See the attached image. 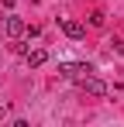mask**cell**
<instances>
[{"instance_id": "6da1fadb", "label": "cell", "mask_w": 124, "mask_h": 127, "mask_svg": "<svg viewBox=\"0 0 124 127\" xmlns=\"http://www.w3.org/2000/svg\"><path fill=\"white\" fill-rule=\"evenodd\" d=\"M59 72L65 76V79H83V76H90V65L86 62H62Z\"/></svg>"}, {"instance_id": "ba28073f", "label": "cell", "mask_w": 124, "mask_h": 127, "mask_svg": "<svg viewBox=\"0 0 124 127\" xmlns=\"http://www.w3.org/2000/svg\"><path fill=\"white\" fill-rule=\"evenodd\" d=\"M3 113H7V103H0V120H3Z\"/></svg>"}, {"instance_id": "7a4b0ae2", "label": "cell", "mask_w": 124, "mask_h": 127, "mask_svg": "<svg viewBox=\"0 0 124 127\" xmlns=\"http://www.w3.org/2000/svg\"><path fill=\"white\" fill-rule=\"evenodd\" d=\"M79 83H83V89H86L90 96H107V89H110V86L103 83V79H97V76H83Z\"/></svg>"}, {"instance_id": "277c9868", "label": "cell", "mask_w": 124, "mask_h": 127, "mask_svg": "<svg viewBox=\"0 0 124 127\" xmlns=\"http://www.w3.org/2000/svg\"><path fill=\"white\" fill-rule=\"evenodd\" d=\"M45 59H48V52H45V48H28V52H24V62L31 65V69L45 65Z\"/></svg>"}, {"instance_id": "3957f363", "label": "cell", "mask_w": 124, "mask_h": 127, "mask_svg": "<svg viewBox=\"0 0 124 127\" xmlns=\"http://www.w3.org/2000/svg\"><path fill=\"white\" fill-rule=\"evenodd\" d=\"M62 31H65V38H72V41H79L83 34H86L83 21H72V17H65V21H62Z\"/></svg>"}, {"instance_id": "8992f818", "label": "cell", "mask_w": 124, "mask_h": 127, "mask_svg": "<svg viewBox=\"0 0 124 127\" xmlns=\"http://www.w3.org/2000/svg\"><path fill=\"white\" fill-rule=\"evenodd\" d=\"M103 21H107V17H103V10H93V14H90V24H93V28H100Z\"/></svg>"}, {"instance_id": "5b68a950", "label": "cell", "mask_w": 124, "mask_h": 127, "mask_svg": "<svg viewBox=\"0 0 124 127\" xmlns=\"http://www.w3.org/2000/svg\"><path fill=\"white\" fill-rule=\"evenodd\" d=\"M3 31H7L10 38H21V34L28 31V24L21 21V17H7V21H3Z\"/></svg>"}, {"instance_id": "52a82bcc", "label": "cell", "mask_w": 124, "mask_h": 127, "mask_svg": "<svg viewBox=\"0 0 124 127\" xmlns=\"http://www.w3.org/2000/svg\"><path fill=\"white\" fill-rule=\"evenodd\" d=\"M110 48H114L117 55H124V41H121V38H114V41H110Z\"/></svg>"}]
</instances>
